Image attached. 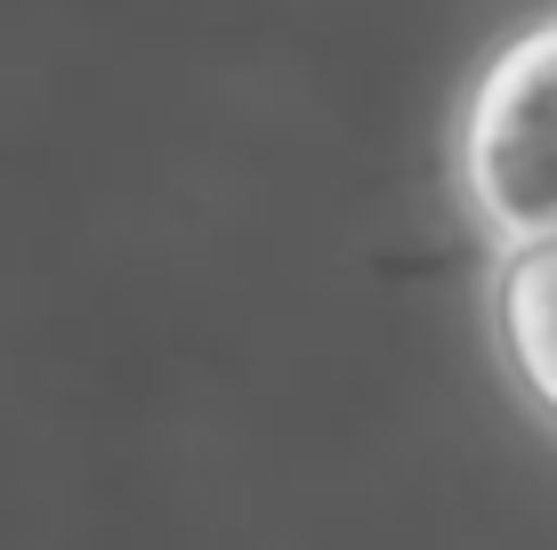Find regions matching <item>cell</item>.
Segmentation results:
<instances>
[{
	"label": "cell",
	"instance_id": "cell-2",
	"mask_svg": "<svg viewBox=\"0 0 557 550\" xmlns=\"http://www.w3.org/2000/svg\"><path fill=\"white\" fill-rule=\"evenodd\" d=\"M502 349L557 421V243H525L502 268Z\"/></svg>",
	"mask_w": 557,
	"mask_h": 550
},
{
	"label": "cell",
	"instance_id": "cell-1",
	"mask_svg": "<svg viewBox=\"0 0 557 550\" xmlns=\"http://www.w3.org/2000/svg\"><path fill=\"white\" fill-rule=\"evenodd\" d=\"M460 179L509 252L557 243V16L485 65L460 122Z\"/></svg>",
	"mask_w": 557,
	"mask_h": 550
}]
</instances>
